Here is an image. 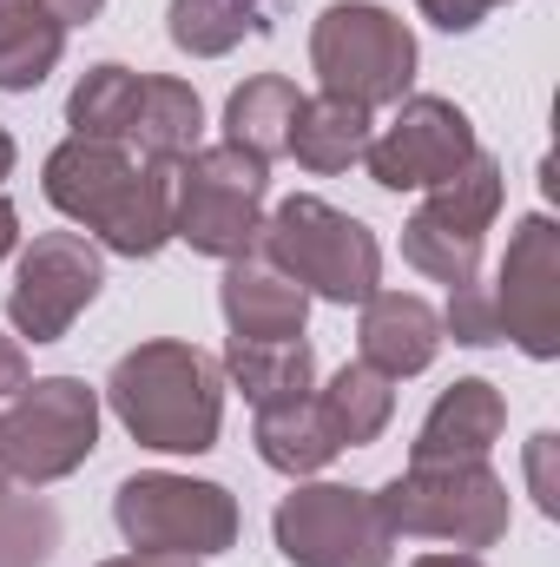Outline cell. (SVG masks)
I'll list each match as a JSON object with an SVG mask.
<instances>
[{"instance_id":"obj_1","label":"cell","mask_w":560,"mask_h":567,"mask_svg":"<svg viewBox=\"0 0 560 567\" xmlns=\"http://www.w3.org/2000/svg\"><path fill=\"white\" fill-rule=\"evenodd\" d=\"M46 198L93 225L113 251L126 258H152L172 238V165L145 158L133 165L120 145L106 140H66L46 158Z\"/></svg>"},{"instance_id":"obj_2","label":"cell","mask_w":560,"mask_h":567,"mask_svg":"<svg viewBox=\"0 0 560 567\" xmlns=\"http://www.w3.org/2000/svg\"><path fill=\"white\" fill-rule=\"evenodd\" d=\"M120 423L139 435L145 449L165 455H198L218 442L225 416V377L205 350L191 343H139L133 357H120L113 383H106Z\"/></svg>"},{"instance_id":"obj_3","label":"cell","mask_w":560,"mask_h":567,"mask_svg":"<svg viewBox=\"0 0 560 567\" xmlns=\"http://www.w3.org/2000/svg\"><path fill=\"white\" fill-rule=\"evenodd\" d=\"M258 251L290 284H303L330 303H363L376 290V271H383L376 238L323 198H283L258 231Z\"/></svg>"},{"instance_id":"obj_4","label":"cell","mask_w":560,"mask_h":567,"mask_svg":"<svg viewBox=\"0 0 560 567\" xmlns=\"http://www.w3.org/2000/svg\"><path fill=\"white\" fill-rule=\"evenodd\" d=\"M265 231V158L211 145L172 165V238L205 258H251Z\"/></svg>"},{"instance_id":"obj_5","label":"cell","mask_w":560,"mask_h":567,"mask_svg":"<svg viewBox=\"0 0 560 567\" xmlns=\"http://www.w3.org/2000/svg\"><path fill=\"white\" fill-rule=\"evenodd\" d=\"M310 66L323 80V93L350 100V106H390L409 93L416 80V40L390 7L370 0H336L323 7L317 33H310Z\"/></svg>"},{"instance_id":"obj_6","label":"cell","mask_w":560,"mask_h":567,"mask_svg":"<svg viewBox=\"0 0 560 567\" xmlns=\"http://www.w3.org/2000/svg\"><path fill=\"white\" fill-rule=\"evenodd\" d=\"M390 535H428L455 548H488L508 535V488L488 462H416L376 495Z\"/></svg>"},{"instance_id":"obj_7","label":"cell","mask_w":560,"mask_h":567,"mask_svg":"<svg viewBox=\"0 0 560 567\" xmlns=\"http://www.w3.org/2000/svg\"><path fill=\"white\" fill-rule=\"evenodd\" d=\"M120 535L145 555H218L238 535V508L218 482H185V475H133L113 495Z\"/></svg>"},{"instance_id":"obj_8","label":"cell","mask_w":560,"mask_h":567,"mask_svg":"<svg viewBox=\"0 0 560 567\" xmlns=\"http://www.w3.org/2000/svg\"><path fill=\"white\" fill-rule=\"evenodd\" d=\"M93 435H100V403L86 383H73V377L27 383L20 403L0 416V468L33 488L60 482L93 455Z\"/></svg>"},{"instance_id":"obj_9","label":"cell","mask_w":560,"mask_h":567,"mask_svg":"<svg viewBox=\"0 0 560 567\" xmlns=\"http://www.w3.org/2000/svg\"><path fill=\"white\" fill-rule=\"evenodd\" d=\"M501 212V172L495 158H468L448 185H435V198L422 205L416 218L403 225V258L428 271L435 284H475V265H481V231L495 225Z\"/></svg>"},{"instance_id":"obj_10","label":"cell","mask_w":560,"mask_h":567,"mask_svg":"<svg viewBox=\"0 0 560 567\" xmlns=\"http://www.w3.org/2000/svg\"><path fill=\"white\" fill-rule=\"evenodd\" d=\"M278 548L297 567H390L396 535H390L376 495L317 482L278 508Z\"/></svg>"},{"instance_id":"obj_11","label":"cell","mask_w":560,"mask_h":567,"mask_svg":"<svg viewBox=\"0 0 560 567\" xmlns=\"http://www.w3.org/2000/svg\"><path fill=\"white\" fill-rule=\"evenodd\" d=\"M363 158H370V178L390 192H422V185L435 192L475 158V126L462 106L422 93V100H403V113L383 133H370Z\"/></svg>"},{"instance_id":"obj_12","label":"cell","mask_w":560,"mask_h":567,"mask_svg":"<svg viewBox=\"0 0 560 567\" xmlns=\"http://www.w3.org/2000/svg\"><path fill=\"white\" fill-rule=\"evenodd\" d=\"M100 284H106L100 251H93L80 231H46V238H33L27 258H20V284L7 290V317H13L20 337L53 343V337H66L73 317L100 297Z\"/></svg>"},{"instance_id":"obj_13","label":"cell","mask_w":560,"mask_h":567,"mask_svg":"<svg viewBox=\"0 0 560 567\" xmlns=\"http://www.w3.org/2000/svg\"><path fill=\"white\" fill-rule=\"evenodd\" d=\"M495 297V317H501V337H515L528 357H554L560 350V231L554 218H521V231L508 238V258H501V284L488 290Z\"/></svg>"},{"instance_id":"obj_14","label":"cell","mask_w":560,"mask_h":567,"mask_svg":"<svg viewBox=\"0 0 560 567\" xmlns=\"http://www.w3.org/2000/svg\"><path fill=\"white\" fill-rule=\"evenodd\" d=\"M225 317L238 343H297L310 317V290L290 284L265 258H231L225 271Z\"/></svg>"},{"instance_id":"obj_15","label":"cell","mask_w":560,"mask_h":567,"mask_svg":"<svg viewBox=\"0 0 560 567\" xmlns=\"http://www.w3.org/2000/svg\"><path fill=\"white\" fill-rule=\"evenodd\" d=\"M442 350V317L409 297V290H370L363 297V363L383 370L390 383L396 377H416L435 363Z\"/></svg>"},{"instance_id":"obj_16","label":"cell","mask_w":560,"mask_h":567,"mask_svg":"<svg viewBox=\"0 0 560 567\" xmlns=\"http://www.w3.org/2000/svg\"><path fill=\"white\" fill-rule=\"evenodd\" d=\"M501 423H508L501 390L481 383V377H468V383H455V390L428 410V423H422V435H416V462H481V455L495 449Z\"/></svg>"},{"instance_id":"obj_17","label":"cell","mask_w":560,"mask_h":567,"mask_svg":"<svg viewBox=\"0 0 560 567\" xmlns=\"http://www.w3.org/2000/svg\"><path fill=\"white\" fill-rule=\"evenodd\" d=\"M297 106H303V93H297L283 73H265V80L238 86L231 106H225V145H238V152H251V158L271 165L278 152H290Z\"/></svg>"},{"instance_id":"obj_18","label":"cell","mask_w":560,"mask_h":567,"mask_svg":"<svg viewBox=\"0 0 560 567\" xmlns=\"http://www.w3.org/2000/svg\"><path fill=\"white\" fill-rule=\"evenodd\" d=\"M363 145H370V113H363V106H350V100H336V93H317V100L297 106V126H290L297 165H310V172H343V165L363 158Z\"/></svg>"},{"instance_id":"obj_19","label":"cell","mask_w":560,"mask_h":567,"mask_svg":"<svg viewBox=\"0 0 560 567\" xmlns=\"http://www.w3.org/2000/svg\"><path fill=\"white\" fill-rule=\"evenodd\" d=\"M66 27L40 0H0V93H27L53 73Z\"/></svg>"},{"instance_id":"obj_20","label":"cell","mask_w":560,"mask_h":567,"mask_svg":"<svg viewBox=\"0 0 560 567\" xmlns=\"http://www.w3.org/2000/svg\"><path fill=\"white\" fill-rule=\"evenodd\" d=\"M198 126H205V106L185 80H139V106H133V133L126 140L145 145V158H191L198 145Z\"/></svg>"},{"instance_id":"obj_21","label":"cell","mask_w":560,"mask_h":567,"mask_svg":"<svg viewBox=\"0 0 560 567\" xmlns=\"http://www.w3.org/2000/svg\"><path fill=\"white\" fill-rule=\"evenodd\" d=\"M317 410H323V423H330V435H336V449H356V442H376V435L390 429L396 390H390L383 370H370V363H343L336 383L317 396Z\"/></svg>"},{"instance_id":"obj_22","label":"cell","mask_w":560,"mask_h":567,"mask_svg":"<svg viewBox=\"0 0 560 567\" xmlns=\"http://www.w3.org/2000/svg\"><path fill=\"white\" fill-rule=\"evenodd\" d=\"M258 455H265L271 468H283V475H317V468L336 455V435H330V423H323L317 396L258 410Z\"/></svg>"},{"instance_id":"obj_23","label":"cell","mask_w":560,"mask_h":567,"mask_svg":"<svg viewBox=\"0 0 560 567\" xmlns=\"http://www.w3.org/2000/svg\"><path fill=\"white\" fill-rule=\"evenodd\" d=\"M231 377L258 410H278V403L310 396L317 357H310V343H238L231 337Z\"/></svg>"},{"instance_id":"obj_24","label":"cell","mask_w":560,"mask_h":567,"mask_svg":"<svg viewBox=\"0 0 560 567\" xmlns=\"http://www.w3.org/2000/svg\"><path fill=\"white\" fill-rule=\"evenodd\" d=\"M133 106H139V73H126V66H93V73L80 80L73 106H66L73 140L120 145L126 133H133Z\"/></svg>"},{"instance_id":"obj_25","label":"cell","mask_w":560,"mask_h":567,"mask_svg":"<svg viewBox=\"0 0 560 567\" xmlns=\"http://www.w3.org/2000/svg\"><path fill=\"white\" fill-rule=\"evenodd\" d=\"M265 13L258 0H172V40L185 53H231L245 33H258Z\"/></svg>"},{"instance_id":"obj_26","label":"cell","mask_w":560,"mask_h":567,"mask_svg":"<svg viewBox=\"0 0 560 567\" xmlns=\"http://www.w3.org/2000/svg\"><path fill=\"white\" fill-rule=\"evenodd\" d=\"M53 542H60V515L40 495L0 488V567H46Z\"/></svg>"},{"instance_id":"obj_27","label":"cell","mask_w":560,"mask_h":567,"mask_svg":"<svg viewBox=\"0 0 560 567\" xmlns=\"http://www.w3.org/2000/svg\"><path fill=\"white\" fill-rule=\"evenodd\" d=\"M442 330H455V343H501V317H495V297L481 284H455L448 290V317Z\"/></svg>"},{"instance_id":"obj_28","label":"cell","mask_w":560,"mask_h":567,"mask_svg":"<svg viewBox=\"0 0 560 567\" xmlns=\"http://www.w3.org/2000/svg\"><path fill=\"white\" fill-rule=\"evenodd\" d=\"M554 435H535L528 442V482H535V502L548 508V515H560V482H554Z\"/></svg>"},{"instance_id":"obj_29","label":"cell","mask_w":560,"mask_h":567,"mask_svg":"<svg viewBox=\"0 0 560 567\" xmlns=\"http://www.w3.org/2000/svg\"><path fill=\"white\" fill-rule=\"evenodd\" d=\"M488 7H501V0H422V13H428L435 27H448V33L481 27V13H488Z\"/></svg>"},{"instance_id":"obj_30","label":"cell","mask_w":560,"mask_h":567,"mask_svg":"<svg viewBox=\"0 0 560 567\" xmlns=\"http://www.w3.org/2000/svg\"><path fill=\"white\" fill-rule=\"evenodd\" d=\"M13 390H27V350L13 337H0V396H13Z\"/></svg>"},{"instance_id":"obj_31","label":"cell","mask_w":560,"mask_h":567,"mask_svg":"<svg viewBox=\"0 0 560 567\" xmlns=\"http://www.w3.org/2000/svg\"><path fill=\"white\" fill-rule=\"evenodd\" d=\"M40 7H46V13H53L60 27H66V20H93V13H100L106 0H40Z\"/></svg>"},{"instance_id":"obj_32","label":"cell","mask_w":560,"mask_h":567,"mask_svg":"<svg viewBox=\"0 0 560 567\" xmlns=\"http://www.w3.org/2000/svg\"><path fill=\"white\" fill-rule=\"evenodd\" d=\"M106 567H198V561H185V555H145V548H133V555H120V561H106Z\"/></svg>"},{"instance_id":"obj_33","label":"cell","mask_w":560,"mask_h":567,"mask_svg":"<svg viewBox=\"0 0 560 567\" xmlns=\"http://www.w3.org/2000/svg\"><path fill=\"white\" fill-rule=\"evenodd\" d=\"M13 231H20V218H13V205H7V198H0V258H7V251H13Z\"/></svg>"},{"instance_id":"obj_34","label":"cell","mask_w":560,"mask_h":567,"mask_svg":"<svg viewBox=\"0 0 560 567\" xmlns=\"http://www.w3.org/2000/svg\"><path fill=\"white\" fill-rule=\"evenodd\" d=\"M416 567H481L475 555H416Z\"/></svg>"},{"instance_id":"obj_35","label":"cell","mask_w":560,"mask_h":567,"mask_svg":"<svg viewBox=\"0 0 560 567\" xmlns=\"http://www.w3.org/2000/svg\"><path fill=\"white\" fill-rule=\"evenodd\" d=\"M7 172H13V140L0 133V178H7Z\"/></svg>"},{"instance_id":"obj_36","label":"cell","mask_w":560,"mask_h":567,"mask_svg":"<svg viewBox=\"0 0 560 567\" xmlns=\"http://www.w3.org/2000/svg\"><path fill=\"white\" fill-rule=\"evenodd\" d=\"M0 488H7V468H0Z\"/></svg>"}]
</instances>
